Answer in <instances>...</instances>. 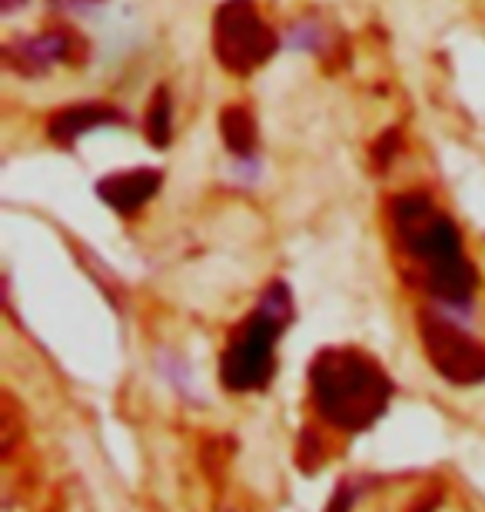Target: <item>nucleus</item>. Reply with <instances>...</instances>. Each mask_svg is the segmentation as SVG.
I'll return each instance as SVG.
<instances>
[{
  "label": "nucleus",
  "mask_w": 485,
  "mask_h": 512,
  "mask_svg": "<svg viewBox=\"0 0 485 512\" xmlns=\"http://www.w3.org/2000/svg\"><path fill=\"white\" fill-rule=\"evenodd\" d=\"M316 409L343 433H363L386 413L392 399L389 376L356 350H326L309 366Z\"/></svg>",
  "instance_id": "nucleus-1"
},
{
  "label": "nucleus",
  "mask_w": 485,
  "mask_h": 512,
  "mask_svg": "<svg viewBox=\"0 0 485 512\" xmlns=\"http://www.w3.org/2000/svg\"><path fill=\"white\" fill-rule=\"evenodd\" d=\"M396 230L406 250L426 266L429 293L449 306H466L476 290V270L462 250L459 230L422 197L396 200Z\"/></svg>",
  "instance_id": "nucleus-2"
},
{
  "label": "nucleus",
  "mask_w": 485,
  "mask_h": 512,
  "mask_svg": "<svg viewBox=\"0 0 485 512\" xmlns=\"http://www.w3.org/2000/svg\"><path fill=\"white\" fill-rule=\"evenodd\" d=\"M293 316V296L283 283H273L270 293L263 296L260 310H256L236 340L230 343V350L223 353V386L233 393H250L270 383L273 366H276V343L286 320Z\"/></svg>",
  "instance_id": "nucleus-3"
},
{
  "label": "nucleus",
  "mask_w": 485,
  "mask_h": 512,
  "mask_svg": "<svg viewBox=\"0 0 485 512\" xmlns=\"http://www.w3.org/2000/svg\"><path fill=\"white\" fill-rule=\"evenodd\" d=\"M213 47L216 57L223 60V67H230L233 74H250V70L273 57L276 37L263 24V17L256 14L250 0H230L216 14Z\"/></svg>",
  "instance_id": "nucleus-4"
},
{
  "label": "nucleus",
  "mask_w": 485,
  "mask_h": 512,
  "mask_svg": "<svg viewBox=\"0 0 485 512\" xmlns=\"http://www.w3.org/2000/svg\"><path fill=\"white\" fill-rule=\"evenodd\" d=\"M422 346H426L432 366L456 386H476L485 380V346L466 336L439 316L422 320Z\"/></svg>",
  "instance_id": "nucleus-5"
},
{
  "label": "nucleus",
  "mask_w": 485,
  "mask_h": 512,
  "mask_svg": "<svg viewBox=\"0 0 485 512\" xmlns=\"http://www.w3.org/2000/svg\"><path fill=\"white\" fill-rule=\"evenodd\" d=\"M160 187V173L153 170H137V173H113L100 183V197L110 203L113 210L133 213L147 203Z\"/></svg>",
  "instance_id": "nucleus-6"
},
{
  "label": "nucleus",
  "mask_w": 485,
  "mask_h": 512,
  "mask_svg": "<svg viewBox=\"0 0 485 512\" xmlns=\"http://www.w3.org/2000/svg\"><path fill=\"white\" fill-rule=\"evenodd\" d=\"M67 37L64 34H44L34 40H24V44H14L7 50V60L24 70H44L57 60L67 57Z\"/></svg>",
  "instance_id": "nucleus-7"
},
{
  "label": "nucleus",
  "mask_w": 485,
  "mask_h": 512,
  "mask_svg": "<svg viewBox=\"0 0 485 512\" xmlns=\"http://www.w3.org/2000/svg\"><path fill=\"white\" fill-rule=\"evenodd\" d=\"M113 117V110L107 107H70L64 110V114H57L54 120H50V133H54L57 140H77L80 133H87V130H94L100 124H107V120Z\"/></svg>",
  "instance_id": "nucleus-8"
},
{
  "label": "nucleus",
  "mask_w": 485,
  "mask_h": 512,
  "mask_svg": "<svg viewBox=\"0 0 485 512\" xmlns=\"http://www.w3.org/2000/svg\"><path fill=\"white\" fill-rule=\"evenodd\" d=\"M223 137H226V143H230V150L236 153V157H246L256 143V127H253L250 114L240 107L226 110L223 114Z\"/></svg>",
  "instance_id": "nucleus-9"
},
{
  "label": "nucleus",
  "mask_w": 485,
  "mask_h": 512,
  "mask_svg": "<svg viewBox=\"0 0 485 512\" xmlns=\"http://www.w3.org/2000/svg\"><path fill=\"white\" fill-rule=\"evenodd\" d=\"M150 140L153 143H167L170 140V100L163 90H157L153 97V107H150Z\"/></svg>",
  "instance_id": "nucleus-10"
},
{
  "label": "nucleus",
  "mask_w": 485,
  "mask_h": 512,
  "mask_svg": "<svg viewBox=\"0 0 485 512\" xmlns=\"http://www.w3.org/2000/svg\"><path fill=\"white\" fill-rule=\"evenodd\" d=\"M319 40H323V30L316 24H309V20H303V24H296L290 30V47L296 50H319Z\"/></svg>",
  "instance_id": "nucleus-11"
},
{
  "label": "nucleus",
  "mask_w": 485,
  "mask_h": 512,
  "mask_svg": "<svg viewBox=\"0 0 485 512\" xmlns=\"http://www.w3.org/2000/svg\"><path fill=\"white\" fill-rule=\"evenodd\" d=\"M349 506H353V493H349V486H339V493L329 499L326 512H349Z\"/></svg>",
  "instance_id": "nucleus-12"
},
{
  "label": "nucleus",
  "mask_w": 485,
  "mask_h": 512,
  "mask_svg": "<svg viewBox=\"0 0 485 512\" xmlns=\"http://www.w3.org/2000/svg\"><path fill=\"white\" fill-rule=\"evenodd\" d=\"M20 4V0H4V10H7V14H10V10H14Z\"/></svg>",
  "instance_id": "nucleus-13"
}]
</instances>
